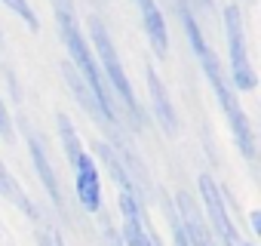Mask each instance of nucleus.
<instances>
[{"label": "nucleus", "instance_id": "obj_1", "mask_svg": "<svg viewBox=\"0 0 261 246\" xmlns=\"http://www.w3.org/2000/svg\"><path fill=\"white\" fill-rule=\"evenodd\" d=\"M181 19H185L188 40H191V46H194V53H197V59H200V65H203V71H206V80L212 83V89H215V95H218V105L224 108V114H227V120H230V130H233L237 148L243 151L246 160H255V133H252V127H249V120H246L243 108H240L237 99H233V89L224 83V74H221V65H218L215 53L206 46L203 31H200V25L194 22L191 10H181Z\"/></svg>", "mask_w": 261, "mask_h": 246}, {"label": "nucleus", "instance_id": "obj_2", "mask_svg": "<svg viewBox=\"0 0 261 246\" xmlns=\"http://www.w3.org/2000/svg\"><path fill=\"white\" fill-rule=\"evenodd\" d=\"M53 10H56V22H59L65 50H68V56H71V65H74L77 74L86 80V86L92 89L95 105H98V111H101V120L114 127V123H117V111H114V105H111V89L105 86V80H101V74H98V65H95V59H92V50H89V43H86V37H83V31H80V25H77L74 4H71V0H53Z\"/></svg>", "mask_w": 261, "mask_h": 246}, {"label": "nucleus", "instance_id": "obj_3", "mask_svg": "<svg viewBox=\"0 0 261 246\" xmlns=\"http://www.w3.org/2000/svg\"><path fill=\"white\" fill-rule=\"evenodd\" d=\"M89 34H92L95 53H98V59H101V68H105L108 86L123 99V105H126V111H129V114H133V120H136V123H142V108H139V102H136L133 83H129V77H126V71H123V62H120V56H117V50H114V43H111V37H108L105 25H101L98 19H89Z\"/></svg>", "mask_w": 261, "mask_h": 246}, {"label": "nucleus", "instance_id": "obj_4", "mask_svg": "<svg viewBox=\"0 0 261 246\" xmlns=\"http://www.w3.org/2000/svg\"><path fill=\"white\" fill-rule=\"evenodd\" d=\"M224 37H227V50H230V77H233V86L243 89V92L255 89L258 80H255V71H252V62H249L243 19H240V10L237 7H227L224 10Z\"/></svg>", "mask_w": 261, "mask_h": 246}, {"label": "nucleus", "instance_id": "obj_5", "mask_svg": "<svg viewBox=\"0 0 261 246\" xmlns=\"http://www.w3.org/2000/svg\"><path fill=\"white\" fill-rule=\"evenodd\" d=\"M200 197H203V206H206V215L212 222V231L218 234L221 246H243L240 237H237V228L227 215V206H224V197L218 191V185L209 179V176H200Z\"/></svg>", "mask_w": 261, "mask_h": 246}, {"label": "nucleus", "instance_id": "obj_6", "mask_svg": "<svg viewBox=\"0 0 261 246\" xmlns=\"http://www.w3.org/2000/svg\"><path fill=\"white\" fill-rule=\"evenodd\" d=\"M120 212H123V246H157V237L148 231L145 206L133 194H120Z\"/></svg>", "mask_w": 261, "mask_h": 246}, {"label": "nucleus", "instance_id": "obj_7", "mask_svg": "<svg viewBox=\"0 0 261 246\" xmlns=\"http://www.w3.org/2000/svg\"><path fill=\"white\" fill-rule=\"evenodd\" d=\"M175 212H178V218H181V228H185L191 246H218L215 237H212V231H209V225L203 222L197 203H194L188 194H178V197H175Z\"/></svg>", "mask_w": 261, "mask_h": 246}, {"label": "nucleus", "instance_id": "obj_8", "mask_svg": "<svg viewBox=\"0 0 261 246\" xmlns=\"http://www.w3.org/2000/svg\"><path fill=\"white\" fill-rule=\"evenodd\" d=\"M74 179H77V197H80V203L89 212H98L101 209V182H98L95 160L89 154H83L74 163Z\"/></svg>", "mask_w": 261, "mask_h": 246}, {"label": "nucleus", "instance_id": "obj_9", "mask_svg": "<svg viewBox=\"0 0 261 246\" xmlns=\"http://www.w3.org/2000/svg\"><path fill=\"white\" fill-rule=\"evenodd\" d=\"M22 133H25V142H28V151H31L34 169H37V176H40V182H43V188H46L49 200H53V203L62 209V191H59V179H56V173H53V163H49V157H46L43 145L37 142V136H34V130L28 127V123H22Z\"/></svg>", "mask_w": 261, "mask_h": 246}, {"label": "nucleus", "instance_id": "obj_10", "mask_svg": "<svg viewBox=\"0 0 261 246\" xmlns=\"http://www.w3.org/2000/svg\"><path fill=\"white\" fill-rule=\"evenodd\" d=\"M148 89H151V102H154V114L160 120V127L169 133V136H178V114H175V105L166 92V86L160 83L157 71L148 68Z\"/></svg>", "mask_w": 261, "mask_h": 246}, {"label": "nucleus", "instance_id": "obj_11", "mask_svg": "<svg viewBox=\"0 0 261 246\" xmlns=\"http://www.w3.org/2000/svg\"><path fill=\"white\" fill-rule=\"evenodd\" d=\"M62 77H65V83L71 86L74 99L80 102V108H83V111H89L95 120H101V111H98V105H95V95H92V89L86 86V80L77 74V68H74L71 62H62ZM101 123H105V120H101Z\"/></svg>", "mask_w": 261, "mask_h": 246}, {"label": "nucleus", "instance_id": "obj_12", "mask_svg": "<svg viewBox=\"0 0 261 246\" xmlns=\"http://www.w3.org/2000/svg\"><path fill=\"white\" fill-rule=\"evenodd\" d=\"M0 194H4L7 200H13V203H16V206L22 209V212H28V215H31V218L37 222L34 203H31V200L25 197V191H22V188H19V182H16V179L10 176V169L4 166V160H0Z\"/></svg>", "mask_w": 261, "mask_h": 246}, {"label": "nucleus", "instance_id": "obj_13", "mask_svg": "<svg viewBox=\"0 0 261 246\" xmlns=\"http://www.w3.org/2000/svg\"><path fill=\"white\" fill-rule=\"evenodd\" d=\"M59 120V136H62V148H65V154H68V163H71V169H74V163L86 154L83 151V145H80V136H77V130H74V123L65 117V114H59L56 117Z\"/></svg>", "mask_w": 261, "mask_h": 246}, {"label": "nucleus", "instance_id": "obj_14", "mask_svg": "<svg viewBox=\"0 0 261 246\" xmlns=\"http://www.w3.org/2000/svg\"><path fill=\"white\" fill-rule=\"evenodd\" d=\"M4 4H7L19 19H25V25H28L31 31H37V16H34V10H31L28 0H4Z\"/></svg>", "mask_w": 261, "mask_h": 246}, {"label": "nucleus", "instance_id": "obj_15", "mask_svg": "<svg viewBox=\"0 0 261 246\" xmlns=\"http://www.w3.org/2000/svg\"><path fill=\"white\" fill-rule=\"evenodd\" d=\"M166 212H169V225H172V246H191L188 243V234L181 228V218H178V212H175V206L169 200H166Z\"/></svg>", "mask_w": 261, "mask_h": 246}, {"label": "nucleus", "instance_id": "obj_16", "mask_svg": "<svg viewBox=\"0 0 261 246\" xmlns=\"http://www.w3.org/2000/svg\"><path fill=\"white\" fill-rule=\"evenodd\" d=\"M37 246H62V237L49 228V225H37Z\"/></svg>", "mask_w": 261, "mask_h": 246}, {"label": "nucleus", "instance_id": "obj_17", "mask_svg": "<svg viewBox=\"0 0 261 246\" xmlns=\"http://www.w3.org/2000/svg\"><path fill=\"white\" fill-rule=\"evenodd\" d=\"M10 123H13V120H10V111H7L4 102H0V136H4L7 142L13 139V127H10Z\"/></svg>", "mask_w": 261, "mask_h": 246}, {"label": "nucleus", "instance_id": "obj_18", "mask_svg": "<svg viewBox=\"0 0 261 246\" xmlns=\"http://www.w3.org/2000/svg\"><path fill=\"white\" fill-rule=\"evenodd\" d=\"M105 240H108V246H123V240H120V234L111 228V225H105Z\"/></svg>", "mask_w": 261, "mask_h": 246}, {"label": "nucleus", "instance_id": "obj_19", "mask_svg": "<svg viewBox=\"0 0 261 246\" xmlns=\"http://www.w3.org/2000/svg\"><path fill=\"white\" fill-rule=\"evenodd\" d=\"M252 228L261 231V212H252Z\"/></svg>", "mask_w": 261, "mask_h": 246}, {"label": "nucleus", "instance_id": "obj_20", "mask_svg": "<svg viewBox=\"0 0 261 246\" xmlns=\"http://www.w3.org/2000/svg\"><path fill=\"white\" fill-rule=\"evenodd\" d=\"M243 246H252V243H243Z\"/></svg>", "mask_w": 261, "mask_h": 246}]
</instances>
